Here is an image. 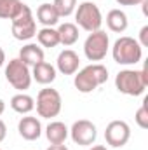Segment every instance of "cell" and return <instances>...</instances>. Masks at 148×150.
I'll return each mask as SVG.
<instances>
[{"label": "cell", "mask_w": 148, "mask_h": 150, "mask_svg": "<svg viewBox=\"0 0 148 150\" xmlns=\"http://www.w3.org/2000/svg\"><path fill=\"white\" fill-rule=\"evenodd\" d=\"M78 65H80V59H78V54L72 51V49H65L59 52L58 59H56V67L58 70L63 75H73L78 70Z\"/></svg>", "instance_id": "cell-12"}, {"label": "cell", "mask_w": 148, "mask_h": 150, "mask_svg": "<svg viewBox=\"0 0 148 150\" xmlns=\"http://www.w3.org/2000/svg\"><path fill=\"white\" fill-rule=\"evenodd\" d=\"M63 107V100L61 94L52 89V87H44L40 89L37 94V113L38 117L44 119H52L58 117Z\"/></svg>", "instance_id": "cell-5"}, {"label": "cell", "mask_w": 148, "mask_h": 150, "mask_svg": "<svg viewBox=\"0 0 148 150\" xmlns=\"http://www.w3.org/2000/svg\"><path fill=\"white\" fill-rule=\"evenodd\" d=\"M11 108L14 112L21 113V115H26L35 108V100L30 96V94H25V93H19V94H14L11 98Z\"/></svg>", "instance_id": "cell-17"}, {"label": "cell", "mask_w": 148, "mask_h": 150, "mask_svg": "<svg viewBox=\"0 0 148 150\" xmlns=\"http://www.w3.org/2000/svg\"><path fill=\"white\" fill-rule=\"evenodd\" d=\"M68 134H70V129L61 120H54V122H51L45 127V136H47V140H49L51 145H61V143H65L66 138H68Z\"/></svg>", "instance_id": "cell-13"}, {"label": "cell", "mask_w": 148, "mask_h": 150, "mask_svg": "<svg viewBox=\"0 0 148 150\" xmlns=\"http://www.w3.org/2000/svg\"><path fill=\"white\" fill-rule=\"evenodd\" d=\"M75 19H77V25L89 33L99 30L103 25L101 11L94 2H82L75 11Z\"/></svg>", "instance_id": "cell-6"}, {"label": "cell", "mask_w": 148, "mask_h": 150, "mask_svg": "<svg viewBox=\"0 0 148 150\" xmlns=\"http://www.w3.org/2000/svg\"><path fill=\"white\" fill-rule=\"evenodd\" d=\"M5 136H7V126H5V122L0 119V143L5 140Z\"/></svg>", "instance_id": "cell-26"}, {"label": "cell", "mask_w": 148, "mask_h": 150, "mask_svg": "<svg viewBox=\"0 0 148 150\" xmlns=\"http://www.w3.org/2000/svg\"><path fill=\"white\" fill-rule=\"evenodd\" d=\"M106 25H108V28H110L111 32L122 33V32L127 30L129 21H127V16H125L124 11H120V9H111L110 12L106 14Z\"/></svg>", "instance_id": "cell-16"}, {"label": "cell", "mask_w": 148, "mask_h": 150, "mask_svg": "<svg viewBox=\"0 0 148 150\" xmlns=\"http://www.w3.org/2000/svg\"><path fill=\"white\" fill-rule=\"evenodd\" d=\"M106 80H108L106 67L101 65V63H92V65L84 67L80 72H77V75L73 79V84L78 93L87 94V93H92L96 87L103 86Z\"/></svg>", "instance_id": "cell-2"}, {"label": "cell", "mask_w": 148, "mask_h": 150, "mask_svg": "<svg viewBox=\"0 0 148 150\" xmlns=\"http://www.w3.org/2000/svg\"><path fill=\"white\" fill-rule=\"evenodd\" d=\"M131 138V127L125 120H111L105 129V140L110 147L120 149Z\"/></svg>", "instance_id": "cell-10"}, {"label": "cell", "mask_w": 148, "mask_h": 150, "mask_svg": "<svg viewBox=\"0 0 148 150\" xmlns=\"http://www.w3.org/2000/svg\"><path fill=\"white\" fill-rule=\"evenodd\" d=\"M47 150H68V147L61 143V145H51V147H49Z\"/></svg>", "instance_id": "cell-27"}, {"label": "cell", "mask_w": 148, "mask_h": 150, "mask_svg": "<svg viewBox=\"0 0 148 150\" xmlns=\"http://www.w3.org/2000/svg\"><path fill=\"white\" fill-rule=\"evenodd\" d=\"M148 86L147 68L141 70H120L115 77V87L125 96H141Z\"/></svg>", "instance_id": "cell-1"}, {"label": "cell", "mask_w": 148, "mask_h": 150, "mask_svg": "<svg viewBox=\"0 0 148 150\" xmlns=\"http://www.w3.org/2000/svg\"><path fill=\"white\" fill-rule=\"evenodd\" d=\"M21 5V0H0V19H12Z\"/></svg>", "instance_id": "cell-21"}, {"label": "cell", "mask_w": 148, "mask_h": 150, "mask_svg": "<svg viewBox=\"0 0 148 150\" xmlns=\"http://www.w3.org/2000/svg\"><path fill=\"white\" fill-rule=\"evenodd\" d=\"M11 25H12V37L16 40H30L37 35V23L33 19L32 9L26 4H23L19 11L14 14Z\"/></svg>", "instance_id": "cell-4"}, {"label": "cell", "mask_w": 148, "mask_h": 150, "mask_svg": "<svg viewBox=\"0 0 148 150\" xmlns=\"http://www.w3.org/2000/svg\"><path fill=\"white\" fill-rule=\"evenodd\" d=\"M110 47V38L108 33L103 30H96L89 33V37L84 42V54L89 61H103L106 58Z\"/></svg>", "instance_id": "cell-8"}, {"label": "cell", "mask_w": 148, "mask_h": 150, "mask_svg": "<svg viewBox=\"0 0 148 150\" xmlns=\"http://www.w3.org/2000/svg\"><path fill=\"white\" fill-rule=\"evenodd\" d=\"M140 45L141 47H147L148 45V26H143L141 30H140Z\"/></svg>", "instance_id": "cell-24"}, {"label": "cell", "mask_w": 148, "mask_h": 150, "mask_svg": "<svg viewBox=\"0 0 148 150\" xmlns=\"http://www.w3.org/2000/svg\"><path fill=\"white\" fill-rule=\"evenodd\" d=\"M147 103L148 100L143 101V105L136 110V115H134V120L136 124L141 127V129H148V110H147Z\"/></svg>", "instance_id": "cell-23"}, {"label": "cell", "mask_w": 148, "mask_h": 150, "mask_svg": "<svg viewBox=\"0 0 148 150\" xmlns=\"http://www.w3.org/2000/svg\"><path fill=\"white\" fill-rule=\"evenodd\" d=\"M58 35H59V44L70 47L78 40V28L75 23H63L58 28Z\"/></svg>", "instance_id": "cell-19"}, {"label": "cell", "mask_w": 148, "mask_h": 150, "mask_svg": "<svg viewBox=\"0 0 148 150\" xmlns=\"http://www.w3.org/2000/svg\"><path fill=\"white\" fill-rule=\"evenodd\" d=\"M0 150H2V149H0Z\"/></svg>", "instance_id": "cell-31"}, {"label": "cell", "mask_w": 148, "mask_h": 150, "mask_svg": "<svg viewBox=\"0 0 148 150\" xmlns=\"http://www.w3.org/2000/svg\"><path fill=\"white\" fill-rule=\"evenodd\" d=\"M111 56L113 61L118 65H136L141 61L143 58V47L140 45V42L132 37H120L115 40L113 47H111Z\"/></svg>", "instance_id": "cell-3"}, {"label": "cell", "mask_w": 148, "mask_h": 150, "mask_svg": "<svg viewBox=\"0 0 148 150\" xmlns=\"http://www.w3.org/2000/svg\"><path fill=\"white\" fill-rule=\"evenodd\" d=\"M4 63H5V52H4V49L0 47V68L4 67Z\"/></svg>", "instance_id": "cell-28"}, {"label": "cell", "mask_w": 148, "mask_h": 150, "mask_svg": "<svg viewBox=\"0 0 148 150\" xmlns=\"http://www.w3.org/2000/svg\"><path fill=\"white\" fill-rule=\"evenodd\" d=\"M70 136L73 140V143L80 145V147H89L96 142V136H98V129L96 126L87 120V119H80V120H75L72 129H70Z\"/></svg>", "instance_id": "cell-9"}, {"label": "cell", "mask_w": 148, "mask_h": 150, "mask_svg": "<svg viewBox=\"0 0 148 150\" xmlns=\"http://www.w3.org/2000/svg\"><path fill=\"white\" fill-rule=\"evenodd\" d=\"M52 5H54L56 12L59 14V18H68L77 9V0H54Z\"/></svg>", "instance_id": "cell-22"}, {"label": "cell", "mask_w": 148, "mask_h": 150, "mask_svg": "<svg viewBox=\"0 0 148 150\" xmlns=\"http://www.w3.org/2000/svg\"><path fill=\"white\" fill-rule=\"evenodd\" d=\"M37 40H38V44H40L42 47L52 49V47L59 45L58 30H54L52 26H44V28H40V30L37 32Z\"/></svg>", "instance_id": "cell-20"}, {"label": "cell", "mask_w": 148, "mask_h": 150, "mask_svg": "<svg viewBox=\"0 0 148 150\" xmlns=\"http://www.w3.org/2000/svg\"><path fill=\"white\" fill-rule=\"evenodd\" d=\"M37 21L44 26H54L59 21V14L56 12L52 4H42L37 9Z\"/></svg>", "instance_id": "cell-18"}, {"label": "cell", "mask_w": 148, "mask_h": 150, "mask_svg": "<svg viewBox=\"0 0 148 150\" xmlns=\"http://www.w3.org/2000/svg\"><path fill=\"white\" fill-rule=\"evenodd\" d=\"M118 5H141L143 0H115Z\"/></svg>", "instance_id": "cell-25"}, {"label": "cell", "mask_w": 148, "mask_h": 150, "mask_svg": "<svg viewBox=\"0 0 148 150\" xmlns=\"http://www.w3.org/2000/svg\"><path fill=\"white\" fill-rule=\"evenodd\" d=\"M89 150H108L106 147H103V145H94V147H91Z\"/></svg>", "instance_id": "cell-29"}, {"label": "cell", "mask_w": 148, "mask_h": 150, "mask_svg": "<svg viewBox=\"0 0 148 150\" xmlns=\"http://www.w3.org/2000/svg\"><path fill=\"white\" fill-rule=\"evenodd\" d=\"M32 79H35L42 86H49V84H52L56 80V68L47 61H40L33 67Z\"/></svg>", "instance_id": "cell-14"}, {"label": "cell", "mask_w": 148, "mask_h": 150, "mask_svg": "<svg viewBox=\"0 0 148 150\" xmlns=\"http://www.w3.org/2000/svg\"><path fill=\"white\" fill-rule=\"evenodd\" d=\"M4 112H5V103H4V100L0 98V115H2Z\"/></svg>", "instance_id": "cell-30"}, {"label": "cell", "mask_w": 148, "mask_h": 150, "mask_svg": "<svg viewBox=\"0 0 148 150\" xmlns=\"http://www.w3.org/2000/svg\"><path fill=\"white\" fill-rule=\"evenodd\" d=\"M5 79L7 82L18 89V91H26L30 86H32V72H30V67H26L19 58H14L7 63L5 67Z\"/></svg>", "instance_id": "cell-7"}, {"label": "cell", "mask_w": 148, "mask_h": 150, "mask_svg": "<svg viewBox=\"0 0 148 150\" xmlns=\"http://www.w3.org/2000/svg\"><path fill=\"white\" fill-rule=\"evenodd\" d=\"M19 59L26 67H35L37 63L44 61V49L37 44H26L19 51Z\"/></svg>", "instance_id": "cell-15"}, {"label": "cell", "mask_w": 148, "mask_h": 150, "mask_svg": "<svg viewBox=\"0 0 148 150\" xmlns=\"http://www.w3.org/2000/svg\"><path fill=\"white\" fill-rule=\"evenodd\" d=\"M18 131H19V136L26 142H35L40 138L42 134V124L37 117H21V120L18 122Z\"/></svg>", "instance_id": "cell-11"}]
</instances>
